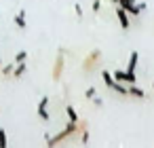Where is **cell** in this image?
<instances>
[{
	"instance_id": "cell-3",
	"label": "cell",
	"mask_w": 154,
	"mask_h": 148,
	"mask_svg": "<svg viewBox=\"0 0 154 148\" xmlns=\"http://www.w3.org/2000/svg\"><path fill=\"white\" fill-rule=\"evenodd\" d=\"M116 17H118V24L122 26V30H129V17H127V11L122 7L116 9Z\"/></svg>"
},
{
	"instance_id": "cell-1",
	"label": "cell",
	"mask_w": 154,
	"mask_h": 148,
	"mask_svg": "<svg viewBox=\"0 0 154 148\" xmlns=\"http://www.w3.org/2000/svg\"><path fill=\"white\" fill-rule=\"evenodd\" d=\"M114 74V78L118 80V83H129V85H133L137 78H135V72H129V70H116V72H112Z\"/></svg>"
},
{
	"instance_id": "cell-2",
	"label": "cell",
	"mask_w": 154,
	"mask_h": 148,
	"mask_svg": "<svg viewBox=\"0 0 154 148\" xmlns=\"http://www.w3.org/2000/svg\"><path fill=\"white\" fill-rule=\"evenodd\" d=\"M47 106H49V97L42 95V99H40V104H38V116H40L42 121H51V114H49Z\"/></svg>"
},
{
	"instance_id": "cell-21",
	"label": "cell",
	"mask_w": 154,
	"mask_h": 148,
	"mask_svg": "<svg viewBox=\"0 0 154 148\" xmlns=\"http://www.w3.org/2000/svg\"><path fill=\"white\" fill-rule=\"evenodd\" d=\"M80 140H82V142H85V144H87V142H89V133H87V131H85V133H82V135H80Z\"/></svg>"
},
{
	"instance_id": "cell-13",
	"label": "cell",
	"mask_w": 154,
	"mask_h": 148,
	"mask_svg": "<svg viewBox=\"0 0 154 148\" xmlns=\"http://www.w3.org/2000/svg\"><path fill=\"white\" fill-rule=\"evenodd\" d=\"M7 144H9V140H7V131L0 127V148H7Z\"/></svg>"
},
{
	"instance_id": "cell-7",
	"label": "cell",
	"mask_w": 154,
	"mask_h": 148,
	"mask_svg": "<svg viewBox=\"0 0 154 148\" xmlns=\"http://www.w3.org/2000/svg\"><path fill=\"white\" fill-rule=\"evenodd\" d=\"M61 68H63V51H59V57H57V64H55V70H53V76L55 78H59Z\"/></svg>"
},
{
	"instance_id": "cell-18",
	"label": "cell",
	"mask_w": 154,
	"mask_h": 148,
	"mask_svg": "<svg viewBox=\"0 0 154 148\" xmlns=\"http://www.w3.org/2000/svg\"><path fill=\"white\" fill-rule=\"evenodd\" d=\"M101 11V0H93V13H99Z\"/></svg>"
},
{
	"instance_id": "cell-6",
	"label": "cell",
	"mask_w": 154,
	"mask_h": 148,
	"mask_svg": "<svg viewBox=\"0 0 154 148\" xmlns=\"http://www.w3.org/2000/svg\"><path fill=\"white\" fill-rule=\"evenodd\" d=\"M122 9H125L127 13H131V15H135V17H137V15L141 13V9H139V5H135V2H127V5H125Z\"/></svg>"
},
{
	"instance_id": "cell-4",
	"label": "cell",
	"mask_w": 154,
	"mask_h": 148,
	"mask_svg": "<svg viewBox=\"0 0 154 148\" xmlns=\"http://www.w3.org/2000/svg\"><path fill=\"white\" fill-rule=\"evenodd\" d=\"M137 61H139V53H137V51H131V55H129V64H127V70H129V72H135Z\"/></svg>"
},
{
	"instance_id": "cell-12",
	"label": "cell",
	"mask_w": 154,
	"mask_h": 148,
	"mask_svg": "<svg viewBox=\"0 0 154 148\" xmlns=\"http://www.w3.org/2000/svg\"><path fill=\"white\" fill-rule=\"evenodd\" d=\"M66 112H68V118H70V123H78V114H76V110H74L72 106H68V108H66Z\"/></svg>"
},
{
	"instance_id": "cell-9",
	"label": "cell",
	"mask_w": 154,
	"mask_h": 148,
	"mask_svg": "<svg viewBox=\"0 0 154 148\" xmlns=\"http://www.w3.org/2000/svg\"><path fill=\"white\" fill-rule=\"evenodd\" d=\"M15 24H17V28H21V30L28 26V24H26V11H19V13L15 15Z\"/></svg>"
},
{
	"instance_id": "cell-20",
	"label": "cell",
	"mask_w": 154,
	"mask_h": 148,
	"mask_svg": "<svg viewBox=\"0 0 154 148\" xmlns=\"http://www.w3.org/2000/svg\"><path fill=\"white\" fill-rule=\"evenodd\" d=\"M93 102H95V106H103V99L101 97H93Z\"/></svg>"
},
{
	"instance_id": "cell-19",
	"label": "cell",
	"mask_w": 154,
	"mask_h": 148,
	"mask_svg": "<svg viewBox=\"0 0 154 148\" xmlns=\"http://www.w3.org/2000/svg\"><path fill=\"white\" fill-rule=\"evenodd\" d=\"M112 2H116L118 7H125L127 2H135V0H112Z\"/></svg>"
},
{
	"instance_id": "cell-22",
	"label": "cell",
	"mask_w": 154,
	"mask_h": 148,
	"mask_svg": "<svg viewBox=\"0 0 154 148\" xmlns=\"http://www.w3.org/2000/svg\"><path fill=\"white\" fill-rule=\"evenodd\" d=\"M152 89H154V83H152Z\"/></svg>"
},
{
	"instance_id": "cell-15",
	"label": "cell",
	"mask_w": 154,
	"mask_h": 148,
	"mask_svg": "<svg viewBox=\"0 0 154 148\" xmlns=\"http://www.w3.org/2000/svg\"><path fill=\"white\" fill-rule=\"evenodd\" d=\"M74 13H76V17H78V19H82V15H85V11H82V7H80L78 2L74 5Z\"/></svg>"
},
{
	"instance_id": "cell-8",
	"label": "cell",
	"mask_w": 154,
	"mask_h": 148,
	"mask_svg": "<svg viewBox=\"0 0 154 148\" xmlns=\"http://www.w3.org/2000/svg\"><path fill=\"white\" fill-rule=\"evenodd\" d=\"M26 68H28V64H26V61H19V64H15V68H13V76H15V78L23 76Z\"/></svg>"
},
{
	"instance_id": "cell-10",
	"label": "cell",
	"mask_w": 154,
	"mask_h": 148,
	"mask_svg": "<svg viewBox=\"0 0 154 148\" xmlns=\"http://www.w3.org/2000/svg\"><path fill=\"white\" fill-rule=\"evenodd\" d=\"M129 95H133V97H139V99H141V97H146L143 89H139V87H135V85H133V87H129Z\"/></svg>"
},
{
	"instance_id": "cell-14",
	"label": "cell",
	"mask_w": 154,
	"mask_h": 148,
	"mask_svg": "<svg viewBox=\"0 0 154 148\" xmlns=\"http://www.w3.org/2000/svg\"><path fill=\"white\" fill-rule=\"evenodd\" d=\"M28 59V53L26 51H19L17 55H15V64H19V61H26Z\"/></svg>"
},
{
	"instance_id": "cell-11",
	"label": "cell",
	"mask_w": 154,
	"mask_h": 148,
	"mask_svg": "<svg viewBox=\"0 0 154 148\" xmlns=\"http://www.w3.org/2000/svg\"><path fill=\"white\" fill-rule=\"evenodd\" d=\"M99 57H101V51H93V53L89 55V59L85 61V64H87V70H89V68L93 66V61H95V59H99Z\"/></svg>"
},
{
	"instance_id": "cell-16",
	"label": "cell",
	"mask_w": 154,
	"mask_h": 148,
	"mask_svg": "<svg viewBox=\"0 0 154 148\" xmlns=\"http://www.w3.org/2000/svg\"><path fill=\"white\" fill-rule=\"evenodd\" d=\"M95 93H97V91H95V87H89V89L85 91V97H87V99H93V97H95Z\"/></svg>"
},
{
	"instance_id": "cell-5",
	"label": "cell",
	"mask_w": 154,
	"mask_h": 148,
	"mask_svg": "<svg viewBox=\"0 0 154 148\" xmlns=\"http://www.w3.org/2000/svg\"><path fill=\"white\" fill-rule=\"evenodd\" d=\"M101 78H103V83H106V87H114V83H116V78H114V74L112 72H108V70H101Z\"/></svg>"
},
{
	"instance_id": "cell-17",
	"label": "cell",
	"mask_w": 154,
	"mask_h": 148,
	"mask_svg": "<svg viewBox=\"0 0 154 148\" xmlns=\"http://www.w3.org/2000/svg\"><path fill=\"white\" fill-rule=\"evenodd\" d=\"M13 68H15L13 64H7V66H2V74H5V76H9V74L13 72Z\"/></svg>"
},
{
	"instance_id": "cell-23",
	"label": "cell",
	"mask_w": 154,
	"mask_h": 148,
	"mask_svg": "<svg viewBox=\"0 0 154 148\" xmlns=\"http://www.w3.org/2000/svg\"><path fill=\"white\" fill-rule=\"evenodd\" d=\"M0 66H2V61H0Z\"/></svg>"
}]
</instances>
